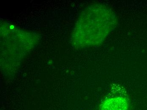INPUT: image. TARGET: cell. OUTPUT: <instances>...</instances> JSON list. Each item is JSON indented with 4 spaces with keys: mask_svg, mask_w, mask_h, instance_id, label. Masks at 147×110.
<instances>
[{
    "mask_svg": "<svg viewBox=\"0 0 147 110\" xmlns=\"http://www.w3.org/2000/svg\"><path fill=\"white\" fill-rule=\"evenodd\" d=\"M115 23V16L110 9L104 5L94 6L86 11L79 20L75 30V39L82 46L101 43Z\"/></svg>",
    "mask_w": 147,
    "mask_h": 110,
    "instance_id": "obj_1",
    "label": "cell"
},
{
    "mask_svg": "<svg viewBox=\"0 0 147 110\" xmlns=\"http://www.w3.org/2000/svg\"><path fill=\"white\" fill-rule=\"evenodd\" d=\"M129 103L125 97H115L108 98L105 101L101 110H128Z\"/></svg>",
    "mask_w": 147,
    "mask_h": 110,
    "instance_id": "obj_2",
    "label": "cell"
}]
</instances>
